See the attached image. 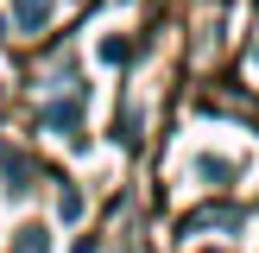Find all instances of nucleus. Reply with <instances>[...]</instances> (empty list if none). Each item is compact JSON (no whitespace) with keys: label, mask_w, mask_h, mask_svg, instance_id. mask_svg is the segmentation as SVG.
Listing matches in <instances>:
<instances>
[{"label":"nucleus","mask_w":259,"mask_h":253,"mask_svg":"<svg viewBox=\"0 0 259 253\" xmlns=\"http://www.w3.org/2000/svg\"><path fill=\"white\" fill-rule=\"evenodd\" d=\"M240 215L234 209H202V215H184V234H196V228H234Z\"/></svg>","instance_id":"1"},{"label":"nucleus","mask_w":259,"mask_h":253,"mask_svg":"<svg viewBox=\"0 0 259 253\" xmlns=\"http://www.w3.org/2000/svg\"><path fill=\"white\" fill-rule=\"evenodd\" d=\"M45 13H51L45 0H13V19H19L25 32H38V25H45Z\"/></svg>","instance_id":"2"}]
</instances>
